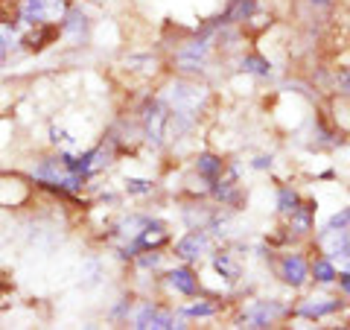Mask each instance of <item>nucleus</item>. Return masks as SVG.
Returning a JSON list of instances; mask_svg holds the SVG:
<instances>
[{
    "label": "nucleus",
    "instance_id": "2eb2a0df",
    "mask_svg": "<svg viewBox=\"0 0 350 330\" xmlns=\"http://www.w3.org/2000/svg\"><path fill=\"white\" fill-rule=\"evenodd\" d=\"M342 287H345V292H350V275H342Z\"/></svg>",
    "mask_w": 350,
    "mask_h": 330
},
{
    "label": "nucleus",
    "instance_id": "9d476101",
    "mask_svg": "<svg viewBox=\"0 0 350 330\" xmlns=\"http://www.w3.org/2000/svg\"><path fill=\"white\" fill-rule=\"evenodd\" d=\"M280 316V307H275V304H254L251 310L245 313V322L251 325V327H266V325H271L275 318Z\"/></svg>",
    "mask_w": 350,
    "mask_h": 330
},
{
    "label": "nucleus",
    "instance_id": "9b49d317",
    "mask_svg": "<svg viewBox=\"0 0 350 330\" xmlns=\"http://www.w3.org/2000/svg\"><path fill=\"white\" fill-rule=\"evenodd\" d=\"M336 307H338V301H333V299H310V304H301L298 307V313L310 316V318H319V316L333 313Z\"/></svg>",
    "mask_w": 350,
    "mask_h": 330
},
{
    "label": "nucleus",
    "instance_id": "423d86ee",
    "mask_svg": "<svg viewBox=\"0 0 350 330\" xmlns=\"http://www.w3.org/2000/svg\"><path fill=\"white\" fill-rule=\"evenodd\" d=\"M18 56V27L9 15H0V71Z\"/></svg>",
    "mask_w": 350,
    "mask_h": 330
},
{
    "label": "nucleus",
    "instance_id": "1a4fd4ad",
    "mask_svg": "<svg viewBox=\"0 0 350 330\" xmlns=\"http://www.w3.org/2000/svg\"><path fill=\"white\" fill-rule=\"evenodd\" d=\"M167 283H170V290L175 292H181V295H196L199 292V278L187 269V266H181V269H172L167 275Z\"/></svg>",
    "mask_w": 350,
    "mask_h": 330
},
{
    "label": "nucleus",
    "instance_id": "dca6fc26",
    "mask_svg": "<svg viewBox=\"0 0 350 330\" xmlns=\"http://www.w3.org/2000/svg\"><path fill=\"white\" fill-rule=\"evenodd\" d=\"M310 3H315V6H330V3H336V0H310Z\"/></svg>",
    "mask_w": 350,
    "mask_h": 330
},
{
    "label": "nucleus",
    "instance_id": "7ed1b4c3",
    "mask_svg": "<svg viewBox=\"0 0 350 330\" xmlns=\"http://www.w3.org/2000/svg\"><path fill=\"white\" fill-rule=\"evenodd\" d=\"M36 187L24 173H0V207L18 211L36 199Z\"/></svg>",
    "mask_w": 350,
    "mask_h": 330
},
{
    "label": "nucleus",
    "instance_id": "39448f33",
    "mask_svg": "<svg viewBox=\"0 0 350 330\" xmlns=\"http://www.w3.org/2000/svg\"><path fill=\"white\" fill-rule=\"evenodd\" d=\"M129 325L131 327H175V316L155 301H140L137 307H131Z\"/></svg>",
    "mask_w": 350,
    "mask_h": 330
},
{
    "label": "nucleus",
    "instance_id": "a211bd4d",
    "mask_svg": "<svg viewBox=\"0 0 350 330\" xmlns=\"http://www.w3.org/2000/svg\"><path fill=\"white\" fill-rule=\"evenodd\" d=\"M82 3H105V0H82Z\"/></svg>",
    "mask_w": 350,
    "mask_h": 330
},
{
    "label": "nucleus",
    "instance_id": "4468645a",
    "mask_svg": "<svg viewBox=\"0 0 350 330\" xmlns=\"http://www.w3.org/2000/svg\"><path fill=\"white\" fill-rule=\"evenodd\" d=\"M347 223H350V207H347L345 214H336V216L330 219V223H327V228H345Z\"/></svg>",
    "mask_w": 350,
    "mask_h": 330
},
{
    "label": "nucleus",
    "instance_id": "6e6552de",
    "mask_svg": "<svg viewBox=\"0 0 350 330\" xmlns=\"http://www.w3.org/2000/svg\"><path fill=\"white\" fill-rule=\"evenodd\" d=\"M306 275H310V266H306V260L301 255H286L280 263V278L292 283V287H301L306 281Z\"/></svg>",
    "mask_w": 350,
    "mask_h": 330
},
{
    "label": "nucleus",
    "instance_id": "f8f14e48",
    "mask_svg": "<svg viewBox=\"0 0 350 330\" xmlns=\"http://www.w3.org/2000/svg\"><path fill=\"white\" fill-rule=\"evenodd\" d=\"M312 272H315V278H319L321 283H330V281H336V278H338V275H336V266H333V260H330V257L315 260Z\"/></svg>",
    "mask_w": 350,
    "mask_h": 330
},
{
    "label": "nucleus",
    "instance_id": "20e7f679",
    "mask_svg": "<svg viewBox=\"0 0 350 330\" xmlns=\"http://www.w3.org/2000/svg\"><path fill=\"white\" fill-rule=\"evenodd\" d=\"M91 29H94V21L88 15L85 3L82 0H73L68 15H64V21L59 24V41L82 47V44H88V38H91Z\"/></svg>",
    "mask_w": 350,
    "mask_h": 330
},
{
    "label": "nucleus",
    "instance_id": "f3484780",
    "mask_svg": "<svg viewBox=\"0 0 350 330\" xmlns=\"http://www.w3.org/2000/svg\"><path fill=\"white\" fill-rule=\"evenodd\" d=\"M0 15H6V0H0Z\"/></svg>",
    "mask_w": 350,
    "mask_h": 330
},
{
    "label": "nucleus",
    "instance_id": "ddd939ff",
    "mask_svg": "<svg viewBox=\"0 0 350 330\" xmlns=\"http://www.w3.org/2000/svg\"><path fill=\"white\" fill-rule=\"evenodd\" d=\"M213 310H216L213 304H190V307H187V313H190V316H211Z\"/></svg>",
    "mask_w": 350,
    "mask_h": 330
},
{
    "label": "nucleus",
    "instance_id": "f03ea898",
    "mask_svg": "<svg viewBox=\"0 0 350 330\" xmlns=\"http://www.w3.org/2000/svg\"><path fill=\"white\" fill-rule=\"evenodd\" d=\"M73 0H6L15 27H59Z\"/></svg>",
    "mask_w": 350,
    "mask_h": 330
},
{
    "label": "nucleus",
    "instance_id": "0eeeda50",
    "mask_svg": "<svg viewBox=\"0 0 350 330\" xmlns=\"http://www.w3.org/2000/svg\"><path fill=\"white\" fill-rule=\"evenodd\" d=\"M207 246H211V243H207L204 231H190L187 237L175 243V255L184 257V260H199L204 251H207Z\"/></svg>",
    "mask_w": 350,
    "mask_h": 330
},
{
    "label": "nucleus",
    "instance_id": "f257e3e1",
    "mask_svg": "<svg viewBox=\"0 0 350 330\" xmlns=\"http://www.w3.org/2000/svg\"><path fill=\"white\" fill-rule=\"evenodd\" d=\"M24 175L32 181L36 190L50 193V196H56V199H79L85 193V187L91 184L73 167L70 152H59V149L36 155L24 167Z\"/></svg>",
    "mask_w": 350,
    "mask_h": 330
}]
</instances>
